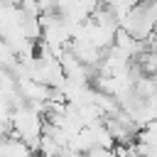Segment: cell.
Returning <instances> with one entry per match:
<instances>
[{"label":"cell","instance_id":"1","mask_svg":"<svg viewBox=\"0 0 157 157\" xmlns=\"http://www.w3.org/2000/svg\"><path fill=\"white\" fill-rule=\"evenodd\" d=\"M83 157H118V155H115V150H110V147H91Z\"/></svg>","mask_w":157,"mask_h":157}]
</instances>
